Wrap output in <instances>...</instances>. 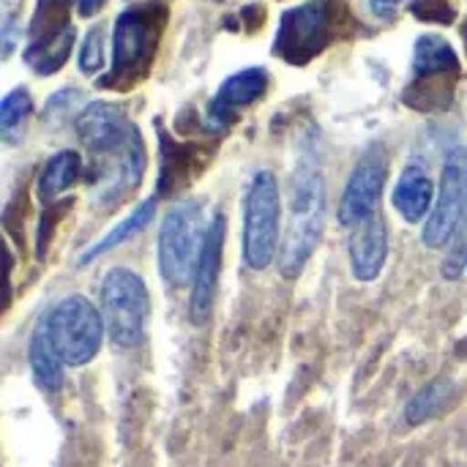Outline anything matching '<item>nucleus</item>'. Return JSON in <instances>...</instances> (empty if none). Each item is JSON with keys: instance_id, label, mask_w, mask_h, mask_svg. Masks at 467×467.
I'll use <instances>...</instances> for the list:
<instances>
[{"instance_id": "nucleus-6", "label": "nucleus", "mask_w": 467, "mask_h": 467, "mask_svg": "<svg viewBox=\"0 0 467 467\" xmlns=\"http://www.w3.org/2000/svg\"><path fill=\"white\" fill-rule=\"evenodd\" d=\"M460 77L457 49L443 36L424 33L413 47V79L405 88V104L419 112H441L451 104Z\"/></svg>"}, {"instance_id": "nucleus-3", "label": "nucleus", "mask_w": 467, "mask_h": 467, "mask_svg": "<svg viewBox=\"0 0 467 467\" xmlns=\"http://www.w3.org/2000/svg\"><path fill=\"white\" fill-rule=\"evenodd\" d=\"M345 19L348 11L342 0H306L293 5L279 19L274 55L293 66H306L334 44Z\"/></svg>"}, {"instance_id": "nucleus-22", "label": "nucleus", "mask_w": 467, "mask_h": 467, "mask_svg": "<svg viewBox=\"0 0 467 467\" xmlns=\"http://www.w3.org/2000/svg\"><path fill=\"white\" fill-rule=\"evenodd\" d=\"M30 112H33V99H30L27 88L8 90L0 101V131H3V137L11 140L14 131L27 120Z\"/></svg>"}, {"instance_id": "nucleus-4", "label": "nucleus", "mask_w": 467, "mask_h": 467, "mask_svg": "<svg viewBox=\"0 0 467 467\" xmlns=\"http://www.w3.org/2000/svg\"><path fill=\"white\" fill-rule=\"evenodd\" d=\"M282 249V194L271 170H257L244 197V263L265 271Z\"/></svg>"}, {"instance_id": "nucleus-1", "label": "nucleus", "mask_w": 467, "mask_h": 467, "mask_svg": "<svg viewBox=\"0 0 467 467\" xmlns=\"http://www.w3.org/2000/svg\"><path fill=\"white\" fill-rule=\"evenodd\" d=\"M326 175L320 164V153L306 148L298 156L293 183H290V216L287 230L279 249V271L287 279H296L315 249L320 246L323 230H326Z\"/></svg>"}, {"instance_id": "nucleus-24", "label": "nucleus", "mask_w": 467, "mask_h": 467, "mask_svg": "<svg viewBox=\"0 0 467 467\" xmlns=\"http://www.w3.org/2000/svg\"><path fill=\"white\" fill-rule=\"evenodd\" d=\"M82 101H85V93H82V90H77V88H63V90H57V93H52V96L47 99V104H44V109H41V120H44L47 126L57 129L60 123H66V120L74 115V109H77Z\"/></svg>"}, {"instance_id": "nucleus-29", "label": "nucleus", "mask_w": 467, "mask_h": 467, "mask_svg": "<svg viewBox=\"0 0 467 467\" xmlns=\"http://www.w3.org/2000/svg\"><path fill=\"white\" fill-rule=\"evenodd\" d=\"M47 3H52V5H57V8H68L71 0H47Z\"/></svg>"}, {"instance_id": "nucleus-16", "label": "nucleus", "mask_w": 467, "mask_h": 467, "mask_svg": "<svg viewBox=\"0 0 467 467\" xmlns=\"http://www.w3.org/2000/svg\"><path fill=\"white\" fill-rule=\"evenodd\" d=\"M391 205L410 224L430 219V213L435 208V183L421 164H408L400 172L397 186L391 192Z\"/></svg>"}, {"instance_id": "nucleus-25", "label": "nucleus", "mask_w": 467, "mask_h": 467, "mask_svg": "<svg viewBox=\"0 0 467 467\" xmlns=\"http://www.w3.org/2000/svg\"><path fill=\"white\" fill-rule=\"evenodd\" d=\"M441 271H443V276H446L449 282H457V279L467 271V213L465 219H462V224L457 227V235H454V241H451V249H449V254H446Z\"/></svg>"}, {"instance_id": "nucleus-19", "label": "nucleus", "mask_w": 467, "mask_h": 467, "mask_svg": "<svg viewBox=\"0 0 467 467\" xmlns=\"http://www.w3.org/2000/svg\"><path fill=\"white\" fill-rule=\"evenodd\" d=\"M27 358H30L33 378L44 391H57L63 386L66 361L60 358L57 348L52 345V337H49L44 320H38V326L33 328V337H30V345H27Z\"/></svg>"}, {"instance_id": "nucleus-5", "label": "nucleus", "mask_w": 467, "mask_h": 467, "mask_svg": "<svg viewBox=\"0 0 467 467\" xmlns=\"http://www.w3.org/2000/svg\"><path fill=\"white\" fill-rule=\"evenodd\" d=\"M208 227L202 219V205L194 200H181L175 202L159 227V274L164 276L167 285L172 287H186L194 279V268L200 263Z\"/></svg>"}, {"instance_id": "nucleus-14", "label": "nucleus", "mask_w": 467, "mask_h": 467, "mask_svg": "<svg viewBox=\"0 0 467 467\" xmlns=\"http://www.w3.org/2000/svg\"><path fill=\"white\" fill-rule=\"evenodd\" d=\"M268 90V71L260 68V66H252V68H244V71H235L230 74L216 96L211 99L208 104V118L213 126H227L235 120V112L254 104L257 99H263Z\"/></svg>"}, {"instance_id": "nucleus-26", "label": "nucleus", "mask_w": 467, "mask_h": 467, "mask_svg": "<svg viewBox=\"0 0 467 467\" xmlns=\"http://www.w3.org/2000/svg\"><path fill=\"white\" fill-rule=\"evenodd\" d=\"M413 16L424 19V22H441V25H451L457 11L451 8L449 0H413L410 3Z\"/></svg>"}, {"instance_id": "nucleus-10", "label": "nucleus", "mask_w": 467, "mask_h": 467, "mask_svg": "<svg viewBox=\"0 0 467 467\" xmlns=\"http://www.w3.org/2000/svg\"><path fill=\"white\" fill-rule=\"evenodd\" d=\"M389 178V156L383 145H372L350 170L339 205H337V219L342 227L353 230L364 222H369L378 213L383 189Z\"/></svg>"}, {"instance_id": "nucleus-27", "label": "nucleus", "mask_w": 467, "mask_h": 467, "mask_svg": "<svg viewBox=\"0 0 467 467\" xmlns=\"http://www.w3.org/2000/svg\"><path fill=\"white\" fill-rule=\"evenodd\" d=\"M400 3L402 0H369V8H372V14H378L383 19H391L397 14V5Z\"/></svg>"}, {"instance_id": "nucleus-7", "label": "nucleus", "mask_w": 467, "mask_h": 467, "mask_svg": "<svg viewBox=\"0 0 467 467\" xmlns=\"http://www.w3.org/2000/svg\"><path fill=\"white\" fill-rule=\"evenodd\" d=\"M99 301L109 339L120 348H137L150 323V293L145 279L131 268L115 265L101 279Z\"/></svg>"}, {"instance_id": "nucleus-13", "label": "nucleus", "mask_w": 467, "mask_h": 467, "mask_svg": "<svg viewBox=\"0 0 467 467\" xmlns=\"http://www.w3.org/2000/svg\"><path fill=\"white\" fill-rule=\"evenodd\" d=\"M224 238H227V219L219 211L211 219L208 238L200 254V263L194 268L192 279V298H189V317L194 326H202L213 315L216 293H219V274H222V254H224Z\"/></svg>"}, {"instance_id": "nucleus-18", "label": "nucleus", "mask_w": 467, "mask_h": 467, "mask_svg": "<svg viewBox=\"0 0 467 467\" xmlns=\"http://www.w3.org/2000/svg\"><path fill=\"white\" fill-rule=\"evenodd\" d=\"M74 27L66 25L55 33H47V36H38L27 44L25 49V63L38 74V77H49L55 71H60L74 49Z\"/></svg>"}, {"instance_id": "nucleus-17", "label": "nucleus", "mask_w": 467, "mask_h": 467, "mask_svg": "<svg viewBox=\"0 0 467 467\" xmlns=\"http://www.w3.org/2000/svg\"><path fill=\"white\" fill-rule=\"evenodd\" d=\"M153 213H156V200L153 197H148V200H142L126 219H120L107 235H101L99 241H93L79 257H77V265L79 268H85L88 263H93V260H99L101 254H107V252H112V249H118L120 244H126V241H131L134 235H140L148 224H150V219H153Z\"/></svg>"}, {"instance_id": "nucleus-28", "label": "nucleus", "mask_w": 467, "mask_h": 467, "mask_svg": "<svg viewBox=\"0 0 467 467\" xmlns=\"http://www.w3.org/2000/svg\"><path fill=\"white\" fill-rule=\"evenodd\" d=\"M104 8V0H77V11H79V16H96L99 11Z\"/></svg>"}, {"instance_id": "nucleus-20", "label": "nucleus", "mask_w": 467, "mask_h": 467, "mask_svg": "<svg viewBox=\"0 0 467 467\" xmlns=\"http://www.w3.org/2000/svg\"><path fill=\"white\" fill-rule=\"evenodd\" d=\"M82 175V156L77 150H57L47 159L41 175H38V197L41 202L57 200L63 192H68Z\"/></svg>"}, {"instance_id": "nucleus-11", "label": "nucleus", "mask_w": 467, "mask_h": 467, "mask_svg": "<svg viewBox=\"0 0 467 467\" xmlns=\"http://www.w3.org/2000/svg\"><path fill=\"white\" fill-rule=\"evenodd\" d=\"M74 129H77L79 142L93 153V159L118 153L131 140L140 137L137 126L126 115V109L120 104H112V101L85 104L82 112L74 118Z\"/></svg>"}, {"instance_id": "nucleus-23", "label": "nucleus", "mask_w": 467, "mask_h": 467, "mask_svg": "<svg viewBox=\"0 0 467 467\" xmlns=\"http://www.w3.org/2000/svg\"><path fill=\"white\" fill-rule=\"evenodd\" d=\"M79 71L85 77H96L107 66V30L104 25H93L79 47Z\"/></svg>"}, {"instance_id": "nucleus-15", "label": "nucleus", "mask_w": 467, "mask_h": 467, "mask_svg": "<svg viewBox=\"0 0 467 467\" xmlns=\"http://www.w3.org/2000/svg\"><path fill=\"white\" fill-rule=\"evenodd\" d=\"M348 254H350L353 276L358 282H375L383 274L389 260V230L380 213L350 230Z\"/></svg>"}, {"instance_id": "nucleus-2", "label": "nucleus", "mask_w": 467, "mask_h": 467, "mask_svg": "<svg viewBox=\"0 0 467 467\" xmlns=\"http://www.w3.org/2000/svg\"><path fill=\"white\" fill-rule=\"evenodd\" d=\"M164 25L167 5L161 0L134 3L123 8L112 25V68L101 85L115 90L137 85L153 66Z\"/></svg>"}, {"instance_id": "nucleus-8", "label": "nucleus", "mask_w": 467, "mask_h": 467, "mask_svg": "<svg viewBox=\"0 0 467 467\" xmlns=\"http://www.w3.org/2000/svg\"><path fill=\"white\" fill-rule=\"evenodd\" d=\"M41 320L66 367H85L99 356L107 323L101 306H93L85 296L60 298Z\"/></svg>"}, {"instance_id": "nucleus-21", "label": "nucleus", "mask_w": 467, "mask_h": 467, "mask_svg": "<svg viewBox=\"0 0 467 467\" xmlns=\"http://www.w3.org/2000/svg\"><path fill=\"white\" fill-rule=\"evenodd\" d=\"M454 391H457V389H454V383H451L449 378H438V380L427 383V386L408 402V410H405L408 421H410V424H424V421H430L432 416H438V413L451 402Z\"/></svg>"}, {"instance_id": "nucleus-12", "label": "nucleus", "mask_w": 467, "mask_h": 467, "mask_svg": "<svg viewBox=\"0 0 467 467\" xmlns=\"http://www.w3.org/2000/svg\"><path fill=\"white\" fill-rule=\"evenodd\" d=\"M145 172V145L142 137L131 140L123 150L109 153V156H99L93 170H90V183H93V194L99 200V205L112 208L118 205L129 192H134L142 181Z\"/></svg>"}, {"instance_id": "nucleus-9", "label": "nucleus", "mask_w": 467, "mask_h": 467, "mask_svg": "<svg viewBox=\"0 0 467 467\" xmlns=\"http://www.w3.org/2000/svg\"><path fill=\"white\" fill-rule=\"evenodd\" d=\"M467 213V148H454L441 170V186L435 197V208L424 222V246L443 249L451 246L457 227Z\"/></svg>"}]
</instances>
